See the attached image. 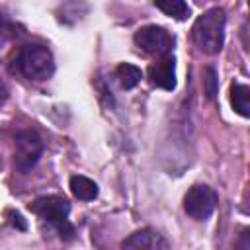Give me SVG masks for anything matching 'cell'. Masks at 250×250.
<instances>
[{"label": "cell", "mask_w": 250, "mask_h": 250, "mask_svg": "<svg viewBox=\"0 0 250 250\" xmlns=\"http://www.w3.org/2000/svg\"><path fill=\"white\" fill-rule=\"evenodd\" d=\"M6 217H8V223L12 225V227H18L20 230H25V221H23V217L20 215V213H16V211H6Z\"/></svg>", "instance_id": "14"}, {"label": "cell", "mask_w": 250, "mask_h": 250, "mask_svg": "<svg viewBox=\"0 0 250 250\" xmlns=\"http://www.w3.org/2000/svg\"><path fill=\"white\" fill-rule=\"evenodd\" d=\"M148 80L152 86L162 90L176 88V59L172 55L160 57L156 62L148 66Z\"/></svg>", "instance_id": "7"}, {"label": "cell", "mask_w": 250, "mask_h": 250, "mask_svg": "<svg viewBox=\"0 0 250 250\" xmlns=\"http://www.w3.org/2000/svg\"><path fill=\"white\" fill-rule=\"evenodd\" d=\"M29 209L37 217H41L43 221L51 223L57 229L61 238H64V240L74 238V229L66 219L68 213H70V205L64 197H61V195H41L29 205Z\"/></svg>", "instance_id": "2"}, {"label": "cell", "mask_w": 250, "mask_h": 250, "mask_svg": "<svg viewBox=\"0 0 250 250\" xmlns=\"http://www.w3.org/2000/svg\"><path fill=\"white\" fill-rule=\"evenodd\" d=\"M16 64H18V70L25 78L35 80V82L47 80L55 72V59H53L51 51L37 43L23 45L18 53Z\"/></svg>", "instance_id": "3"}, {"label": "cell", "mask_w": 250, "mask_h": 250, "mask_svg": "<svg viewBox=\"0 0 250 250\" xmlns=\"http://www.w3.org/2000/svg\"><path fill=\"white\" fill-rule=\"evenodd\" d=\"M135 43L148 55L166 57L174 45L172 35L160 25H145L135 31Z\"/></svg>", "instance_id": "6"}, {"label": "cell", "mask_w": 250, "mask_h": 250, "mask_svg": "<svg viewBox=\"0 0 250 250\" xmlns=\"http://www.w3.org/2000/svg\"><path fill=\"white\" fill-rule=\"evenodd\" d=\"M6 100H8V88H6V84H4L2 78H0V105H2Z\"/></svg>", "instance_id": "16"}, {"label": "cell", "mask_w": 250, "mask_h": 250, "mask_svg": "<svg viewBox=\"0 0 250 250\" xmlns=\"http://www.w3.org/2000/svg\"><path fill=\"white\" fill-rule=\"evenodd\" d=\"M203 88H205V96L209 100H213L217 96V72L213 66H207L205 68V74H203Z\"/></svg>", "instance_id": "13"}, {"label": "cell", "mask_w": 250, "mask_h": 250, "mask_svg": "<svg viewBox=\"0 0 250 250\" xmlns=\"http://www.w3.org/2000/svg\"><path fill=\"white\" fill-rule=\"evenodd\" d=\"M215 207H217V193L205 184L191 186L188 189V193L184 195V209L195 221L209 219L213 215Z\"/></svg>", "instance_id": "5"}, {"label": "cell", "mask_w": 250, "mask_h": 250, "mask_svg": "<svg viewBox=\"0 0 250 250\" xmlns=\"http://www.w3.org/2000/svg\"><path fill=\"white\" fill-rule=\"evenodd\" d=\"M115 78H117V82H119V86L123 90H131V88H135L141 82L143 72H141L139 66H135L131 62H121L115 68Z\"/></svg>", "instance_id": "11"}, {"label": "cell", "mask_w": 250, "mask_h": 250, "mask_svg": "<svg viewBox=\"0 0 250 250\" xmlns=\"http://www.w3.org/2000/svg\"><path fill=\"white\" fill-rule=\"evenodd\" d=\"M234 250H250V234H248V229H244L242 234L238 236V240L234 244Z\"/></svg>", "instance_id": "15"}, {"label": "cell", "mask_w": 250, "mask_h": 250, "mask_svg": "<svg viewBox=\"0 0 250 250\" xmlns=\"http://www.w3.org/2000/svg\"><path fill=\"white\" fill-rule=\"evenodd\" d=\"M16 154H14V164L21 174H27L39 160V156L43 154V141L41 137L31 131H20L16 135Z\"/></svg>", "instance_id": "4"}, {"label": "cell", "mask_w": 250, "mask_h": 250, "mask_svg": "<svg viewBox=\"0 0 250 250\" xmlns=\"http://www.w3.org/2000/svg\"><path fill=\"white\" fill-rule=\"evenodd\" d=\"M162 248H164V240L152 229L135 230L121 242V250H162Z\"/></svg>", "instance_id": "8"}, {"label": "cell", "mask_w": 250, "mask_h": 250, "mask_svg": "<svg viewBox=\"0 0 250 250\" xmlns=\"http://www.w3.org/2000/svg\"><path fill=\"white\" fill-rule=\"evenodd\" d=\"M225 21L227 18L221 8H209L195 20L191 27V37H193V43L199 47V51L207 55H217L223 49Z\"/></svg>", "instance_id": "1"}, {"label": "cell", "mask_w": 250, "mask_h": 250, "mask_svg": "<svg viewBox=\"0 0 250 250\" xmlns=\"http://www.w3.org/2000/svg\"><path fill=\"white\" fill-rule=\"evenodd\" d=\"M70 191L80 201H92L98 197V184L86 176H72L70 178Z\"/></svg>", "instance_id": "9"}, {"label": "cell", "mask_w": 250, "mask_h": 250, "mask_svg": "<svg viewBox=\"0 0 250 250\" xmlns=\"http://www.w3.org/2000/svg\"><path fill=\"white\" fill-rule=\"evenodd\" d=\"M230 104L236 113L242 117H250V88L246 84L234 82L230 86Z\"/></svg>", "instance_id": "10"}, {"label": "cell", "mask_w": 250, "mask_h": 250, "mask_svg": "<svg viewBox=\"0 0 250 250\" xmlns=\"http://www.w3.org/2000/svg\"><path fill=\"white\" fill-rule=\"evenodd\" d=\"M158 10H162L166 16H172L176 20H186L189 16V6L182 0H168V2H154Z\"/></svg>", "instance_id": "12"}]
</instances>
